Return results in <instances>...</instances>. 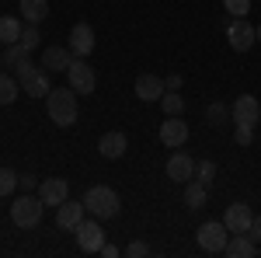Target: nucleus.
Returning <instances> with one entry per match:
<instances>
[{"label":"nucleus","instance_id":"f257e3e1","mask_svg":"<svg viewBox=\"0 0 261 258\" xmlns=\"http://www.w3.org/2000/svg\"><path fill=\"white\" fill-rule=\"evenodd\" d=\"M45 112H49V119L63 126V129H70L77 115H81V108H77V91L73 87H53L49 95H45Z\"/></svg>","mask_w":261,"mask_h":258},{"label":"nucleus","instance_id":"f03ea898","mask_svg":"<svg viewBox=\"0 0 261 258\" xmlns=\"http://www.w3.org/2000/svg\"><path fill=\"white\" fill-rule=\"evenodd\" d=\"M84 206H87V213L98 220H112L119 217V192L115 189H108V185H94V189H87V196H84Z\"/></svg>","mask_w":261,"mask_h":258},{"label":"nucleus","instance_id":"7ed1b4c3","mask_svg":"<svg viewBox=\"0 0 261 258\" xmlns=\"http://www.w3.org/2000/svg\"><path fill=\"white\" fill-rule=\"evenodd\" d=\"M11 220H14V227H21V230H32V227H39L42 223V199L35 196H18L14 202H11Z\"/></svg>","mask_w":261,"mask_h":258},{"label":"nucleus","instance_id":"20e7f679","mask_svg":"<svg viewBox=\"0 0 261 258\" xmlns=\"http://www.w3.org/2000/svg\"><path fill=\"white\" fill-rule=\"evenodd\" d=\"M195 238H199V248L205 255H220L223 248H226V241H230V230H226L223 220H205L195 230Z\"/></svg>","mask_w":261,"mask_h":258},{"label":"nucleus","instance_id":"39448f33","mask_svg":"<svg viewBox=\"0 0 261 258\" xmlns=\"http://www.w3.org/2000/svg\"><path fill=\"white\" fill-rule=\"evenodd\" d=\"M14 77H18L21 91H24V95H32V98H45V95L53 91V84H49V70H39L35 63H24Z\"/></svg>","mask_w":261,"mask_h":258},{"label":"nucleus","instance_id":"423d86ee","mask_svg":"<svg viewBox=\"0 0 261 258\" xmlns=\"http://www.w3.org/2000/svg\"><path fill=\"white\" fill-rule=\"evenodd\" d=\"M66 80H70V87H73L77 95H94V87H98V74H94V66L84 63V56H77V60L70 63Z\"/></svg>","mask_w":261,"mask_h":258},{"label":"nucleus","instance_id":"0eeeda50","mask_svg":"<svg viewBox=\"0 0 261 258\" xmlns=\"http://www.w3.org/2000/svg\"><path fill=\"white\" fill-rule=\"evenodd\" d=\"M73 234H77V244H81V251H91V255H98L101 244H105V230H101L98 217H94V220H81Z\"/></svg>","mask_w":261,"mask_h":258},{"label":"nucleus","instance_id":"6e6552de","mask_svg":"<svg viewBox=\"0 0 261 258\" xmlns=\"http://www.w3.org/2000/svg\"><path fill=\"white\" fill-rule=\"evenodd\" d=\"M230 115L237 126H258L261 119V101L254 95H241V98L233 101V108H230Z\"/></svg>","mask_w":261,"mask_h":258},{"label":"nucleus","instance_id":"1a4fd4ad","mask_svg":"<svg viewBox=\"0 0 261 258\" xmlns=\"http://www.w3.org/2000/svg\"><path fill=\"white\" fill-rule=\"evenodd\" d=\"M226 39L233 45V53H247L254 42H258V32H254V25H247L244 18H237L230 28H226Z\"/></svg>","mask_w":261,"mask_h":258},{"label":"nucleus","instance_id":"9d476101","mask_svg":"<svg viewBox=\"0 0 261 258\" xmlns=\"http://www.w3.org/2000/svg\"><path fill=\"white\" fill-rule=\"evenodd\" d=\"M185 139H188V122H181V115H167L161 122V143L178 150V147H185Z\"/></svg>","mask_w":261,"mask_h":258},{"label":"nucleus","instance_id":"9b49d317","mask_svg":"<svg viewBox=\"0 0 261 258\" xmlns=\"http://www.w3.org/2000/svg\"><path fill=\"white\" fill-rule=\"evenodd\" d=\"M70 49H73V56H91L94 53V28L87 25V21H77L73 28H70V42H66Z\"/></svg>","mask_w":261,"mask_h":258},{"label":"nucleus","instance_id":"f8f14e48","mask_svg":"<svg viewBox=\"0 0 261 258\" xmlns=\"http://www.w3.org/2000/svg\"><path fill=\"white\" fill-rule=\"evenodd\" d=\"M251 220H254V213H251L247 202H233V206H226V213H223V223H226L230 234H247Z\"/></svg>","mask_w":261,"mask_h":258},{"label":"nucleus","instance_id":"ddd939ff","mask_svg":"<svg viewBox=\"0 0 261 258\" xmlns=\"http://www.w3.org/2000/svg\"><path fill=\"white\" fill-rule=\"evenodd\" d=\"M39 199H42V206H63L70 199V181L66 178H45L39 185Z\"/></svg>","mask_w":261,"mask_h":258},{"label":"nucleus","instance_id":"4468645a","mask_svg":"<svg viewBox=\"0 0 261 258\" xmlns=\"http://www.w3.org/2000/svg\"><path fill=\"white\" fill-rule=\"evenodd\" d=\"M84 213H87L84 199H81V202L66 199L63 206H56V227H60V230H77V223L84 220Z\"/></svg>","mask_w":261,"mask_h":258},{"label":"nucleus","instance_id":"2eb2a0df","mask_svg":"<svg viewBox=\"0 0 261 258\" xmlns=\"http://www.w3.org/2000/svg\"><path fill=\"white\" fill-rule=\"evenodd\" d=\"M73 60H77V56H73V49H70V45H66V49H63V45H49V49L42 53V66H45L49 74L70 70V63H73Z\"/></svg>","mask_w":261,"mask_h":258},{"label":"nucleus","instance_id":"dca6fc26","mask_svg":"<svg viewBox=\"0 0 261 258\" xmlns=\"http://www.w3.org/2000/svg\"><path fill=\"white\" fill-rule=\"evenodd\" d=\"M98 150H101V157L105 160H119V157H125V150H129V139H125V133H105L101 136V143H98Z\"/></svg>","mask_w":261,"mask_h":258},{"label":"nucleus","instance_id":"f3484780","mask_svg":"<svg viewBox=\"0 0 261 258\" xmlns=\"http://www.w3.org/2000/svg\"><path fill=\"white\" fill-rule=\"evenodd\" d=\"M167 178L178 181V185L192 181V178H195V160L188 157V154H174V157L167 160Z\"/></svg>","mask_w":261,"mask_h":258},{"label":"nucleus","instance_id":"a211bd4d","mask_svg":"<svg viewBox=\"0 0 261 258\" xmlns=\"http://www.w3.org/2000/svg\"><path fill=\"white\" fill-rule=\"evenodd\" d=\"M164 80L161 77H153V74H140L136 77V98L140 101H161L164 98Z\"/></svg>","mask_w":261,"mask_h":258},{"label":"nucleus","instance_id":"6ab92c4d","mask_svg":"<svg viewBox=\"0 0 261 258\" xmlns=\"http://www.w3.org/2000/svg\"><path fill=\"white\" fill-rule=\"evenodd\" d=\"M24 63H32V49L28 45H21V42L4 45V66H11V74H18Z\"/></svg>","mask_w":261,"mask_h":258},{"label":"nucleus","instance_id":"aec40b11","mask_svg":"<svg viewBox=\"0 0 261 258\" xmlns=\"http://www.w3.org/2000/svg\"><path fill=\"white\" fill-rule=\"evenodd\" d=\"M230 258H251L258 251V241H251V234H233V238L226 241V248H223Z\"/></svg>","mask_w":261,"mask_h":258},{"label":"nucleus","instance_id":"412c9836","mask_svg":"<svg viewBox=\"0 0 261 258\" xmlns=\"http://www.w3.org/2000/svg\"><path fill=\"white\" fill-rule=\"evenodd\" d=\"M18 11L28 25H42V21L49 18V0H21Z\"/></svg>","mask_w":261,"mask_h":258},{"label":"nucleus","instance_id":"4be33fe9","mask_svg":"<svg viewBox=\"0 0 261 258\" xmlns=\"http://www.w3.org/2000/svg\"><path fill=\"white\" fill-rule=\"evenodd\" d=\"M205 199H209V189L202 185V181H185V206L188 209H202L205 206Z\"/></svg>","mask_w":261,"mask_h":258},{"label":"nucleus","instance_id":"5701e85b","mask_svg":"<svg viewBox=\"0 0 261 258\" xmlns=\"http://www.w3.org/2000/svg\"><path fill=\"white\" fill-rule=\"evenodd\" d=\"M18 91H21L18 77L11 70H0V105H11V101L18 98Z\"/></svg>","mask_w":261,"mask_h":258},{"label":"nucleus","instance_id":"b1692460","mask_svg":"<svg viewBox=\"0 0 261 258\" xmlns=\"http://www.w3.org/2000/svg\"><path fill=\"white\" fill-rule=\"evenodd\" d=\"M18 39H21V21L14 14H4L0 18V42L11 45V42H18Z\"/></svg>","mask_w":261,"mask_h":258},{"label":"nucleus","instance_id":"393cba45","mask_svg":"<svg viewBox=\"0 0 261 258\" xmlns=\"http://www.w3.org/2000/svg\"><path fill=\"white\" fill-rule=\"evenodd\" d=\"M205 119H209V126L220 129V126H226V119H230V108H226L223 101H213V105L205 108Z\"/></svg>","mask_w":261,"mask_h":258},{"label":"nucleus","instance_id":"a878e982","mask_svg":"<svg viewBox=\"0 0 261 258\" xmlns=\"http://www.w3.org/2000/svg\"><path fill=\"white\" fill-rule=\"evenodd\" d=\"M161 105H164V115H181L185 112V98H181L178 91H164Z\"/></svg>","mask_w":261,"mask_h":258},{"label":"nucleus","instance_id":"bb28decb","mask_svg":"<svg viewBox=\"0 0 261 258\" xmlns=\"http://www.w3.org/2000/svg\"><path fill=\"white\" fill-rule=\"evenodd\" d=\"M213 178H216V164H213V160H199V164H195V181H202V185L209 189Z\"/></svg>","mask_w":261,"mask_h":258},{"label":"nucleus","instance_id":"cd10ccee","mask_svg":"<svg viewBox=\"0 0 261 258\" xmlns=\"http://www.w3.org/2000/svg\"><path fill=\"white\" fill-rule=\"evenodd\" d=\"M18 189V175L11 168H0V196H11Z\"/></svg>","mask_w":261,"mask_h":258},{"label":"nucleus","instance_id":"c85d7f7f","mask_svg":"<svg viewBox=\"0 0 261 258\" xmlns=\"http://www.w3.org/2000/svg\"><path fill=\"white\" fill-rule=\"evenodd\" d=\"M223 7H226L233 18H247V11H251V0H223Z\"/></svg>","mask_w":261,"mask_h":258},{"label":"nucleus","instance_id":"c756f323","mask_svg":"<svg viewBox=\"0 0 261 258\" xmlns=\"http://www.w3.org/2000/svg\"><path fill=\"white\" fill-rule=\"evenodd\" d=\"M39 39H42V35H39V25H28V28H21V45H28V49H35V45H39Z\"/></svg>","mask_w":261,"mask_h":258},{"label":"nucleus","instance_id":"7c9ffc66","mask_svg":"<svg viewBox=\"0 0 261 258\" xmlns=\"http://www.w3.org/2000/svg\"><path fill=\"white\" fill-rule=\"evenodd\" d=\"M233 139H237L241 147H251V143H254V126H237V129H233Z\"/></svg>","mask_w":261,"mask_h":258},{"label":"nucleus","instance_id":"2f4dec72","mask_svg":"<svg viewBox=\"0 0 261 258\" xmlns=\"http://www.w3.org/2000/svg\"><path fill=\"white\" fill-rule=\"evenodd\" d=\"M125 255H129V258H146V255H150V248H146L143 241H133V244L125 248Z\"/></svg>","mask_w":261,"mask_h":258},{"label":"nucleus","instance_id":"473e14b6","mask_svg":"<svg viewBox=\"0 0 261 258\" xmlns=\"http://www.w3.org/2000/svg\"><path fill=\"white\" fill-rule=\"evenodd\" d=\"M181 84H185L181 74H167V77H164V87H167V91H181Z\"/></svg>","mask_w":261,"mask_h":258},{"label":"nucleus","instance_id":"72a5a7b5","mask_svg":"<svg viewBox=\"0 0 261 258\" xmlns=\"http://www.w3.org/2000/svg\"><path fill=\"white\" fill-rule=\"evenodd\" d=\"M18 185L24 189V192H32V189L39 185V178H35V175H18Z\"/></svg>","mask_w":261,"mask_h":258},{"label":"nucleus","instance_id":"f704fd0d","mask_svg":"<svg viewBox=\"0 0 261 258\" xmlns=\"http://www.w3.org/2000/svg\"><path fill=\"white\" fill-rule=\"evenodd\" d=\"M247 234H251V241H261V213L254 220H251V227H247Z\"/></svg>","mask_w":261,"mask_h":258},{"label":"nucleus","instance_id":"c9c22d12","mask_svg":"<svg viewBox=\"0 0 261 258\" xmlns=\"http://www.w3.org/2000/svg\"><path fill=\"white\" fill-rule=\"evenodd\" d=\"M98 255H105V258H119L122 251L115 248V244H108V241H105V244H101V251H98Z\"/></svg>","mask_w":261,"mask_h":258},{"label":"nucleus","instance_id":"e433bc0d","mask_svg":"<svg viewBox=\"0 0 261 258\" xmlns=\"http://www.w3.org/2000/svg\"><path fill=\"white\" fill-rule=\"evenodd\" d=\"M254 32H258V42H261V25H258V28H254Z\"/></svg>","mask_w":261,"mask_h":258},{"label":"nucleus","instance_id":"4c0bfd02","mask_svg":"<svg viewBox=\"0 0 261 258\" xmlns=\"http://www.w3.org/2000/svg\"><path fill=\"white\" fill-rule=\"evenodd\" d=\"M0 45H4V42H0Z\"/></svg>","mask_w":261,"mask_h":258}]
</instances>
